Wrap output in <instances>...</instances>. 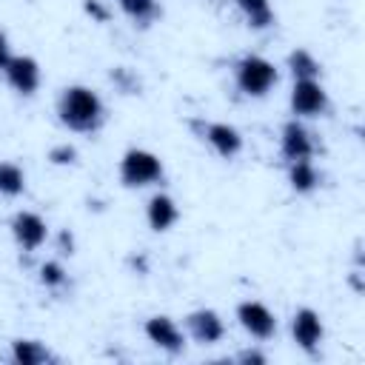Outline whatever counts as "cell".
Here are the masks:
<instances>
[{"label":"cell","instance_id":"1","mask_svg":"<svg viewBox=\"0 0 365 365\" xmlns=\"http://www.w3.org/2000/svg\"><path fill=\"white\" fill-rule=\"evenodd\" d=\"M57 117L66 128L77 134H94L106 123V106L100 94L88 86H68L57 100Z\"/></svg>","mask_w":365,"mask_h":365},{"label":"cell","instance_id":"2","mask_svg":"<svg viewBox=\"0 0 365 365\" xmlns=\"http://www.w3.org/2000/svg\"><path fill=\"white\" fill-rule=\"evenodd\" d=\"M277 66L259 54H242L234 63V83L245 97H265L277 86Z\"/></svg>","mask_w":365,"mask_h":365},{"label":"cell","instance_id":"3","mask_svg":"<svg viewBox=\"0 0 365 365\" xmlns=\"http://www.w3.org/2000/svg\"><path fill=\"white\" fill-rule=\"evenodd\" d=\"M163 180V160L145 148H128L120 157V182L125 188H145Z\"/></svg>","mask_w":365,"mask_h":365},{"label":"cell","instance_id":"4","mask_svg":"<svg viewBox=\"0 0 365 365\" xmlns=\"http://www.w3.org/2000/svg\"><path fill=\"white\" fill-rule=\"evenodd\" d=\"M328 108V91L319 80H294L291 88V111L297 117H319Z\"/></svg>","mask_w":365,"mask_h":365},{"label":"cell","instance_id":"5","mask_svg":"<svg viewBox=\"0 0 365 365\" xmlns=\"http://www.w3.org/2000/svg\"><path fill=\"white\" fill-rule=\"evenodd\" d=\"M143 331H145L148 342H154L160 351H165V354H171V356L182 354V348H185V334H182L180 325H177L171 317H165V314L148 317L145 325H143Z\"/></svg>","mask_w":365,"mask_h":365},{"label":"cell","instance_id":"6","mask_svg":"<svg viewBox=\"0 0 365 365\" xmlns=\"http://www.w3.org/2000/svg\"><path fill=\"white\" fill-rule=\"evenodd\" d=\"M3 74H6V83L23 97H31L40 88V63L29 54H11Z\"/></svg>","mask_w":365,"mask_h":365},{"label":"cell","instance_id":"7","mask_svg":"<svg viewBox=\"0 0 365 365\" xmlns=\"http://www.w3.org/2000/svg\"><path fill=\"white\" fill-rule=\"evenodd\" d=\"M237 319L240 325L254 336V339H271L277 334V317L271 314L268 305L257 299H245L237 305Z\"/></svg>","mask_w":365,"mask_h":365},{"label":"cell","instance_id":"8","mask_svg":"<svg viewBox=\"0 0 365 365\" xmlns=\"http://www.w3.org/2000/svg\"><path fill=\"white\" fill-rule=\"evenodd\" d=\"M11 237L23 251H37L48 237V225L34 211H17L11 217Z\"/></svg>","mask_w":365,"mask_h":365},{"label":"cell","instance_id":"9","mask_svg":"<svg viewBox=\"0 0 365 365\" xmlns=\"http://www.w3.org/2000/svg\"><path fill=\"white\" fill-rule=\"evenodd\" d=\"M291 334H294V342L305 351V354H317L322 336H325V325H322V317L314 311V308H299L291 319Z\"/></svg>","mask_w":365,"mask_h":365},{"label":"cell","instance_id":"10","mask_svg":"<svg viewBox=\"0 0 365 365\" xmlns=\"http://www.w3.org/2000/svg\"><path fill=\"white\" fill-rule=\"evenodd\" d=\"M279 151H282V157L288 163H294V160H311L314 157V137H311V131L297 117L282 125Z\"/></svg>","mask_w":365,"mask_h":365},{"label":"cell","instance_id":"11","mask_svg":"<svg viewBox=\"0 0 365 365\" xmlns=\"http://www.w3.org/2000/svg\"><path fill=\"white\" fill-rule=\"evenodd\" d=\"M185 328L188 334L200 342V345H214L225 336V322L220 319V314L214 308H197L185 317Z\"/></svg>","mask_w":365,"mask_h":365},{"label":"cell","instance_id":"12","mask_svg":"<svg viewBox=\"0 0 365 365\" xmlns=\"http://www.w3.org/2000/svg\"><path fill=\"white\" fill-rule=\"evenodd\" d=\"M202 140L222 157V160H234L242 151V134L228 125V123H205L202 125Z\"/></svg>","mask_w":365,"mask_h":365},{"label":"cell","instance_id":"13","mask_svg":"<svg viewBox=\"0 0 365 365\" xmlns=\"http://www.w3.org/2000/svg\"><path fill=\"white\" fill-rule=\"evenodd\" d=\"M145 220H148L151 231H168V228L180 220V208H177V202H174L168 194L157 191V194L145 202Z\"/></svg>","mask_w":365,"mask_h":365},{"label":"cell","instance_id":"14","mask_svg":"<svg viewBox=\"0 0 365 365\" xmlns=\"http://www.w3.org/2000/svg\"><path fill=\"white\" fill-rule=\"evenodd\" d=\"M288 182L297 194H311L319 185V171L311 160H294L288 163Z\"/></svg>","mask_w":365,"mask_h":365},{"label":"cell","instance_id":"15","mask_svg":"<svg viewBox=\"0 0 365 365\" xmlns=\"http://www.w3.org/2000/svg\"><path fill=\"white\" fill-rule=\"evenodd\" d=\"M51 359V351L40 339H14L11 342V362L17 365H43Z\"/></svg>","mask_w":365,"mask_h":365},{"label":"cell","instance_id":"16","mask_svg":"<svg viewBox=\"0 0 365 365\" xmlns=\"http://www.w3.org/2000/svg\"><path fill=\"white\" fill-rule=\"evenodd\" d=\"M234 3L251 29H271L274 26V9L268 0H234Z\"/></svg>","mask_w":365,"mask_h":365},{"label":"cell","instance_id":"17","mask_svg":"<svg viewBox=\"0 0 365 365\" xmlns=\"http://www.w3.org/2000/svg\"><path fill=\"white\" fill-rule=\"evenodd\" d=\"M288 68L294 80H319V60L308 48H294L288 54Z\"/></svg>","mask_w":365,"mask_h":365},{"label":"cell","instance_id":"18","mask_svg":"<svg viewBox=\"0 0 365 365\" xmlns=\"http://www.w3.org/2000/svg\"><path fill=\"white\" fill-rule=\"evenodd\" d=\"M125 17H131L137 26H148L151 20L160 17V3L157 0H117Z\"/></svg>","mask_w":365,"mask_h":365},{"label":"cell","instance_id":"19","mask_svg":"<svg viewBox=\"0 0 365 365\" xmlns=\"http://www.w3.org/2000/svg\"><path fill=\"white\" fill-rule=\"evenodd\" d=\"M26 191V174L17 163H0V194L20 197Z\"/></svg>","mask_w":365,"mask_h":365},{"label":"cell","instance_id":"20","mask_svg":"<svg viewBox=\"0 0 365 365\" xmlns=\"http://www.w3.org/2000/svg\"><path fill=\"white\" fill-rule=\"evenodd\" d=\"M66 279H68V274L57 259H48L40 265V282L46 288H60V285H66Z\"/></svg>","mask_w":365,"mask_h":365},{"label":"cell","instance_id":"21","mask_svg":"<svg viewBox=\"0 0 365 365\" xmlns=\"http://www.w3.org/2000/svg\"><path fill=\"white\" fill-rule=\"evenodd\" d=\"M48 160H51L54 165H71V163H77V148L68 145V143H60V145H54V148L48 151Z\"/></svg>","mask_w":365,"mask_h":365},{"label":"cell","instance_id":"22","mask_svg":"<svg viewBox=\"0 0 365 365\" xmlns=\"http://www.w3.org/2000/svg\"><path fill=\"white\" fill-rule=\"evenodd\" d=\"M83 9H86V14H88L91 20H97V23H108V17H111V11L103 6V0H83Z\"/></svg>","mask_w":365,"mask_h":365},{"label":"cell","instance_id":"23","mask_svg":"<svg viewBox=\"0 0 365 365\" xmlns=\"http://www.w3.org/2000/svg\"><path fill=\"white\" fill-rule=\"evenodd\" d=\"M237 362H242V365H265V354H259V351H242V354H237Z\"/></svg>","mask_w":365,"mask_h":365},{"label":"cell","instance_id":"24","mask_svg":"<svg viewBox=\"0 0 365 365\" xmlns=\"http://www.w3.org/2000/svg\"><path fill=\"white\" fill-rule=\"evenodd\" d=\"M11 60V46H9V37H6V31L0 29V71L6 68V63Z\"/></svg>","mask_w":365,"mask_h":365},{"label":"cell","instance_id":"25","mask_svg":"<svg viewBox=\"0 0 365 365\" xmlns=\"http://www.w3.org/2000/svg\"><path fill=\"white\" fill-rule=\"evenodd\" d=\"M60 254H74V240L68 231H60Z\"/></svg>","mask_w":365,"mask_h":365}]
</instances>
